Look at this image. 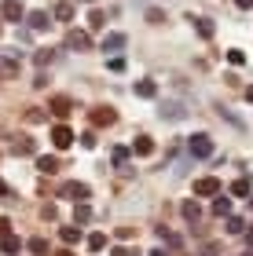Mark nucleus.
Segmentation results:
<instances>
[{
    "label": "nucleus",
    "mask_w": 253,
    "mask_h": 256,
    "mask_svg": "<svg viewBox=\"0 0 253 256\" xmlns=\"http://www.w3.org/2000/svg\"><path fill=\"white\" fill-rule=\"evenodd\" d=\"M187 154L191 158H213V136H205V132H198V136H191L187 139Z\"/></svg>",
    "instance_id": "nucleus-1"
},
{
    "label": "nucleus",
    "mask_w": 253,
    "mask_h": 256,
    "mask_svg": "<svg viewBox=\"0 0 253 256\" xmlns=\"http://www.w3.org/2000/svg\"><path fill=\"white\" fill-rule=\"evenodd\" d=\"M224 194V183L216 180V176H202V180H194V198H220Z\"/></svg>",
    "instance_id": "nucleus-2"
},
{
    "label": "nucleus",
    "mask_w": 253,
    "mask_h": 256,
    "mask_svg": "<svg viewBox=\"0 0 253 256\" xmlns=\"http://www.w3.org/2000/svg\"><path fill=\"white\" fill-rule=\"evenodd\" d=\"M0 18H4V22H22V18H26L22 0H4V4H0Z\"/></svg>",
    "instance_id": "nucleus-3"
},
{
    "label": "nucleus",
    "mask_w": 253,
    "mask_h": 256,
    "mask_svg": "<svg viewBox=\"0 0 253 256\" xmlns=\"http://www.w3.org/2000/svg\"><path fill=\"white\" fill-rule=\"evenodd\" d=\"M88 183H63V190H59V198H70V202H77V205H81V202H88Z\"/></svg>",
    "instance_id": "nucleus-4"
},
{
    "label": "nucleus",
    "mask_w": 253,
    "mask_h": 256,
    "mask_svg": "<svg viewBox=\"0 0 253 256\" xmlns=\"http://www.w3.org/2000/svg\"><path fill=\"white\" fill-rule=\"evenodd\" d=\"M74 139H77V136L70 132V124H55V128H52V146H55V150H66Z\"/></svg>",
    "instance_id": "nucleus-5"
},
{
    "label": "nucleus",
    "mask_w": 253,
    "mask_h": 256,
    "mask_svg": "<svg viewBox=\"0 0 253 256\" xmlns=\"http://www.w3.org/2000/svg\"><path fill=\"white\" fill-rule=\"evenodd\" d=\"M48 110L55 114V118H70V114H74V99L70 96H52L48 99Z\"/></svg>",
    "instance_id": "nucleus-6"
},
{
    "label": "nucleus",
    "mask_w": 253,
    "mask_h": 256,
    "mask_svg": "<svg viewBox=\"0 0 253 256\" xmlns=\"http://www.w3.org/2000/svg\"><path fill=\"white\" fill-rule=\"evenodd\" d=\"M158 114H162V118H169V121H183V118H187V106H183L180 99H165Z\"/></svg>",
    "instance_id": "nucleus-7"
},
{
    "label": "nucleus",
    "mask_w": 253,
    "mask_h": 256,
    "mask_svg": "<svg viewBox=\"0 0 253 256\" xmlns=\"http://www.w3.org/2000/svg\"><path fill=\"white\" fill-rule=\"evenodd\" d=\"M66 48H74V52H88L92 48V37L85 30H70L66 33Z\"/></svg>",
    "instance_id": "nucleus-8"
},
{
    "label": "nucleus",
    "mask_w": 253,
    "mask_h": 256,
    "mask_svg": "<svg viewBox=\"0 0 253 256\" xmlns=\"http://www.w3.org/2000/svg\"><path fill=\"white\" fill-rule=\"evenodd\" d=\"M114 121H118V114H114L110 106H96L92 110V128H110Z\"/></svg>",
    "instance_id": "nucleus-9"
},
{
    "label": "nucleus",
    "mask_w": 253,
    "mask_h": 256,
    "mask_svg": "<svg viewBox=\"0 0 253 256\" xmlns=\"http://www.w3.org/2000/svg\"><path fill=\"white\" fill-rule=\"evenodd\" d=\"M180 216L183 220H187V224L194 227V224H198V220H202V205H198V198H187V202H183L180 205Z\"/></svg>",
    "instance_id": "nucleus-10"
},
{
    "label": "nucleus",
    "mask_w": 253,
    "mask_h": 256,
    "mask_svg": "<svg viewBox=\"0 0 253 256\" xmlns=\"http://www.w3.org/2000/svg\"><path fill=\"white\" fill-rule=\"evenodd\" d=\"M59 168L63 165H59V158H55V154H37V172H41V176H55Z\"/></svg>",
    "instance_id": "nucleus-11"
},
{
    "label": "nucleus",
    "mask_w": 253,
    "mask_h": 256,
    "mask_svg": "<svg viewBox=\"0 0 253 256\" xmlns=\"http://www.w3.org/2000/svg\"><path fill=\"white\" fill-rule=\"evenodd\" d=\"M11 150H15V154H22V158H37V139H30V136H19Z\"/></svg>",
    "instance_id": "nucleus-12"
},
{
    "label": "nucleus",
    "mask_w": 253,
    "mask_h": 256,
    "mask_svg": "<svg viewBox=\"0 0 253 256\" xmlns=\"http://www.w3.org/2000/svg\"><path fill=\"white\" fill-rule=\"evenodd\" d=\"M132 154H136V158H151V154H154V139H151V136H136V139H132Z\"/></svg>",
    "instance_id": "nucleus-13"
},
{
    "label": "nucleus",
    "mask_w": 253,
    "mask_h": 256,
    "mask_svg": "<svg viewBox=\"0 0 253 256\" xmlns=\"http://www.w3.org/2000/svg\"><path fill=\"white\" fill-rule=\"evenodd\" d=\"M26 22H30V30H33V33H44V30L52 26L48 11H30V15H26Z\"/></svg>",
    "instance_id": "nucleus-14"
},
{
    "label": "nucleus",
    "mask_w": 253,
    "mask_h": 256,
    "mask_svg": "<svg viewBox=\"0 0 253 256\" xmlns=\"http://www.w3.org/2000/svg\"><path fill=\"white\" fill-rule=\"evenodd\" d=\"M125 44H129L125 33H107V37H103V52H121Z\"/></svg>",
    "instance_id": "nucleus-15"
},
{
    "label": "nucleus",
    "mask_w": 253,
    "mask_h": 256,
    "mask_svg": "<svg viewBox=\"0 0 253 256\" xmlns=\"http://www.w3.org/2000/svg\"><path fill=\"white\" fill-rule=\"evenodd\" d=\"M59 238H63V246L70 249V246H77V242H81V227H77V224H70V227H59Z\"/></svg>",
    "instance_id": "nucleus-16"
},
{
    "label": "nucleus",
    "mask_w": 253,
    "mask_h": 256,
    "mask_svg": "<svg viewBox=\"0 0 253 256\" xmlns=\"http://www.w3.org/2000/svg\"><path fill=\"white\" fill-rule=\"evenodd\" d=\"M132 92H136L140 99H154V96H158V84H154V80H136Z\"/></svg>",
    "instance_id": "nucleus-17"
},
{
    "label": "nucleus",
    "mask_w": 253,
    "mask_h": 256,
    "mask_svg": "<svg viewBox=\"0 0 253 256\" xmlns=\"http://www.w3.org/2000/svg\"><path fill=\"white\" fill-rule=\"evenodd\" d=\"M55 62V48H37V52H33V66H52Z\"/></svg>",
    "instance_id": "nucleus-18"
},
{
    "label": "nucleus",
    "mask_w": 253,
    "mask_h": 256,
    "mask_svg": "<svg viewBox=\"0 0 253 256\" xmlns=\"http://www.w3.org/2000/svg\"><path fill=\"white\" fill-rule=\"evenodd\" d=\"M19 249H22V242L11 234V230H8V234H0V252H11V256H15Z\"/></svg>",
    "instance_id": "nucleus-19"
},
{
    "label": "nucleus",
    "mask_w": 253,
    "mask_h": 256,
    "mask_svg": "<svg viewBox=\"0 0 253 256\" xmlns=\"http://www.w3.org/2000/svg\"><path fill=\"white\" fill-rule=\"evenodd\" d=\"M88 220H92V205H88V202H81V205H74V224H77V227H85Z\"/></svg>",
    "instance_id": "nucleus-20"
},
{
    "label": "nucleus",
    "mask_w": 253,
    "mask_h": 256,
    "mask_svg": "<svg viewBox=\"0 0 253 256\" xmlns=\"http://www.w3.org/2000/svg\"><path fill=\"white\" fill-rule=\"evenodd\" d=\"M191 22H194V30H198V37H202V40H209L213 33H216V26H213L209 18H191Z\"/></svg>",
    "instance_id": "nucleus-21"
},
{
    "label": "nucleus",
    "mask_w": 253,
    "mask_h": 256,
    "mask_svg": "<svg viewBox=\"0 0 253 256\" xmlns=\"http://www.w3.org/2000/svg\"><path fill=\"white\" fill-rule=\"evenodd\" d=\"M55 18H59V22L74 18V4H70V0H59V4H55Z\"/></svg>",
    "instance_id": "nucleus-22"
},
{
    "label": "nucleus",
    "mask_w": 253,
    "mask_h": 256,
    "mask_svg": "<svg viewBox=\"0 0 253 256\" xmlns=\"http://www.w3.org/2000/svg\"><path fill=\"white\" fill-rule=\"evenodd\" d=\"M26 249H30L33 256H48V252H52V249H48V242H44V238H30V242H26Z\"/></svg>",
    "instance_id": "nucleus-23"
},
{
    "label": "nucleus",
    "mask_w": 253,
    "mask_h": 256,
    "mask_svg": "<svg viewBox=\"0 0 253 256\" xmlns=\"http://www.w3.org/2000/svg\"><path fill=\"white\" fill-rule=\"evenodd\" d=\"M129 154H132V150H125V146H114V150H110V161H114L118 168H125V165H129Z\"/></svg>",
    "instance_id": "nucleus-24"
},
{
    "label": "nucleus",
    "mask_w": 253,
    "mask_h": 256,
    "mask_svg": "<svg viewBox=\"0 0 253 256\" xmlns=\"http://www.w3.org/2000/svg\"><path fill=\"white\" fill-rule=\"evenodd\" d=\"M213 216H231V198H216V202H213Z\"/></svg>",
    "instance_id": "nucleus-25"
},
{
    "label": "nucleus",
    "mask_w": 253,
    "mask_h": 256,
    "mask_svg": "<svg viewBox=\"0 0 253 256\" xmlns=\"http://www.w3.org/2000/svg\"><path fill=\"white\" fill-rule=\"evenodd\" d=\"M224 230H227V234H246V224H242V220H238V216H227Z\"/></svg>",
    "instance_id": "nucleus-26"
},
{
    "label": "nucleus",
    "mask_w": 253,
    "mask_h": 256,
    "mask_svg": "<svg viewBox=\"0 0 253 256\" xmlns=\"http://www.w3.org/2000/svg\"><path fill=\"white\" fill-rule=\"evenodd\" d=\"M88 26H92V30H103V26H107V15H103L99 8H92V11H88Z\"/></svg>",
    "instance_id": "nucleus-27"
},
{
    "label": "nucleus",
    "mask_w": 253,
    "mask_h": 256,
    "mask_svg": "<svg viewBox=\"0 0 253 256\" xmlns=\"http://www.w3.org/2000/svg\"><path fill=\"white\" fill-rule=\"evenodd\" d=\"M85 246H88L92 252H103V246H107V234H99V230H96V234H88Z\"/></svg>",
    "instance_id": "nucleus-28"
},
{
    "label": "nucleus",
    "mask_w": 253,
    "mask_h": 256,
    "mask_svg": "<svg viewBox=\"0 0 253 256\" xmlns=\"http://www.w3.org/2000/svg\"><path fill=\"white\" fill-rule=\"evenodd\" d=\"M231 198H249V180H235L231 183Z\"/></svg>",
    "instance_id": "nucleus-29"
},
{
    "label": "nucleus",
    "mask_w": 253,
    "mask_h": 256,
    "mask_svg": "<svg viewBox=\"0 0 253 256\" xmlns=\"http://www.w3.org/2000/svg\"><path fill=\"white\" fill-rule=\"evenodd\" d=\"M26 121H30V124H44V121H48V114L37 110V106H30V110H26Z\"/></svg>",
    "instance_id": "nucleus-30"
},
{
    "label": "nucleus",
    "mask_w": 253,
    "mask_h": 256,
    "mask_svg": "<svg viewBox=\"0 0 253 256\" xmlns=\"http://www.w3.org/2000/svg\"><path fill=\"white\" fill-rule=\"evenodd\" d=\"M147 22H154V26H162V22H165V11H162V8H147Z\"/></svg>",
    "instance_id": "nucleus-31"
},
{
    "label": "nucleus",
    "mask_w": 253,
    "mask_h": 256,
    "mask_svg": "<svg viewBox=\"0 0 253 256\" xmlns=\"http://www.w3.org/2000/svg\"><path fill=\"white\" fill-rule=\"evenodd\" d=\"M227 62H231V66H242V62H246V52L231 48V52H227Z\"/></svg>",
    "instance_id": "nucleus-32"
},
{
    "label": "nucleus",
    "mask_w": 253,
    "mask_h": 256,
    "mask_svg": "<svg viewBox=\"0 0 253 256\" xmlns=\"http://www.w3.org/2000/svg\"><path fill=\"white\" fill-rule=\"evenodd\" d=\"M96 143H99V139H96V132H85V136H81V146H85V150H92Z\"/></svg>",
    "instance_id": "nucleus-33"
},
{
    "label": "nucleus",
    "mask_w": 253,
    "mask_h": 256,
    "mask_svg": "<svg viewBox=\"0 0 253 256\" xmlns=\"http://www.w3.org/2000/svg\"><path fill=\"white\" fill-rule=\"evenodd\" d=\"M107 66H110V70H114V74H121V70H125V59H121V55H114V59H110V62H107Z\"/></svg>",
    "instance_id": "nucleus-34"
},
{
    "label": "nucleus",
    "mask_w": 253,
    "mask_h": 256,
    "mask_svg": "<svg viewBox=\"0 0 253 256\" xmlns=\"http://www.w3.org/2000/svg\"><path fill=\"white\" fill-rule=\"evenodd\" d=\"M216 252H220V246H216V242H209V246H202L198 256H216Z\"/></svg>",
    "instance_id": "nucleus-35"
},
{
    "label": "nucleus",
    "mask_w": 253,
    "mask_h": 256,
    "mask_svg": "<svg viewBox=\"0 0 253 256\" xmlns=\"http://www.w3.org/2000/svg\"><path fill=\"white\" fill-rule=\"evenodd\" d=\"M41 216H44V220H59V208H55V205H44Z\"/></svg>",
    "instance_id": "nucleus-36"
},
{
    "label": "nucleus",
    "mask_w": 253,
    "mask_h": 256,
    "mask_svg": "<svg viewBox=\"0 0 253 256\" xmlns=\"http://www.w3.org/2000/svg\"><path fill=\"white\" fill-rule=\"evenodd\" d=\"M132 234H136V230H132V227H118V238H121V242H129Z\"/></svg>",
    "instance_id": "nucleus-37"
},
{
    "label": "nucleus",
    "mask_w": 253,
    "mask_h": 256,
    "mask_svg": "<svg viewBox=\"0 0 253 256\" xmlns=\"http://www.w3.org/2000/svg\"><path fill=\"white\" fill-rule=\"evenodd\" d=\"M8 230H11V220H8V216H0V234H8Z\"/></svg>",
    "instance_id": "nucleus-38"
},
{
    "label": "nucleus",
    "mask_w": 253,
    "mask_h": 256,
    "mask_svg": "<svg viewBox=\"0 0 253 256\" xmlns=\"http://www.w3.org/2000/svg\"><path fill=\"white\" fill-rule=\"evenodd\" d=\"M235 8H238V11H249V8H253V0H235Z\"/></svg>",
    "instance_id": "nucleus-39"
},
{
    "label": "nucleus",
    "mask_w": 253,
    "mask_h": 256,
    "mask_svg": "<svg viewBox=\"0 0 253 256\" xmlns=\"http://www.w3.org/2000/svg\"><path fill=\"white\" fill-rule=\"evenodd\" d=\"M0 198H15V194H11V187H8L4 180H0Z\"/></svg>",
    "instance_id": "nucleus-40"
},
{
    "label": "nucleus",
    "mask_w": 253,
    "mask_h": 256,
    "mask_svg": "<svg viewBox=\"0 0 253 256\" xmlns=\"http://www.w3.org/2000/svg\"><path fill=\"white\" fill-rule=\"evenodd\" d=\"M110 256H132V252L125 249V246H118V249H110Z\"/></svg>",
    "instance_id": "nucleus-41"
},
{
    "label": "nucleus",
    "mask_w": 253,
    "mask_h": 256,
    "mask_svg": "<svg viewBox=\"0 0 253 256\" xmlns=\"http://www.w3.org/2000/svg\"><path fill=\"white\" fill-rule=\"evenodd\" d=\"M48 256H77L74 249H59V252H48Z\"/></svg>",
    "instance_id": "nucleus-42"
},
{
    "label": "nucleus",
    "mask_w": 253,
    "mask_h": 256,
    "mask_svg": "<svg viewBox=\"0 0 253 256\" xmlns=\"http://www.w3.org/2000/svg\"><path fill=\"white\" fill-rule=\"evenodd\" d=\"M147 256H169L165 249H151V252H147Z\"/></svg>",
    "instance_id": "nucleus-43"
},
{
    "label": "nucleus",
    "mask_w": 253,
    "mask_h": 256,
    "mask_svg": "<svg viewBox=\"0 0 253 256\" xmlns=\"http://www.w3.org/2000/svg\"><path fill=\"white\" fill-rule=\"evenodd\" d=\"M246 242H249V249H253V230H246Z\"/></svg>",
    "instance_id": "nucleus-44"
},
{
    "label": "nucleus",
    "mask_w": 253,
    "mask_h": 256,
    "mask_svg": "<svg viewBox=\"0 0 253 256\" xmlns=\"http://www.w3.org/2000/svg\"><path fill=\"white\" fill-rule=\"evenodd\" d=\"M246 99H249V102H253V84H249V88H246Z\"/></svg>",
    "instance_id": "nucleus-45"
},
{
    "label": "nucleus",
    "mask_w": 253,
    "mask_h": 256,
    "mask_svg": "<svg viewBox=\"0 0 253 256\" xmlns=\"http://www.w3.org/2000/svg\"><path fill=\"white\" fill-rule=\"evenodd\" d=\"M249 208H253V198H249Z\"/></svg>",
    "instance_id": "nucleus-46"
},
{
    "label": "nucleus",
    "mask_w": 253,
    "mask_h": 256,
    "mask_svg": "<svg viewBox=\"0 0 253 256\" xmlns=\"http://www.w3.org/2000/svg\"><path fill=\"white\" fill-rule=\"evenodd\" d=\"M246 256H253V249H249V252H246Z\"/></svg>",
    "instance_id": "nucleus-47"
}]
</instances>
